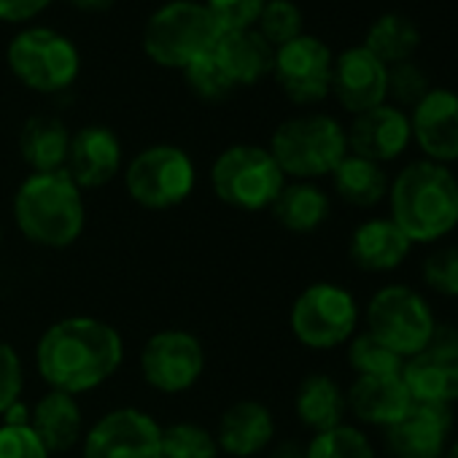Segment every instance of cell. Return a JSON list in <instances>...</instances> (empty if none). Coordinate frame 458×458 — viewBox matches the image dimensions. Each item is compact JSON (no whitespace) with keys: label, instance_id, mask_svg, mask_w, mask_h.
<instances>
[{"label":"cell","instance_id":"cell-1","mask_svg":"<svg viewBox=\"0 0 458 458\" xmlns=\"http://www.w3.org/2000/svg\"><path fill=\"white\" fill-rule=\"evenodd\" d=\"M124 361V340L108 321L95 316H68L55 321L36 345L41 380L71 396L108 383Z\"/></svg>","mask_w":458,"mask_h":458},{"label":"cell","instance_id":"cell-2","mask_svg":"<svg viewBox=\"0 0 458 458\" xmlns=\"http://www.w3.org/2000/svg\"><path fill=\"white\" fill-rule=\"evenodd\" d=\"M388 218L412 246H434L458 226V178L447 165L415 159L388 183Z\"/></svg>","mask_w":458,"mask_h":458},{"label":"cell","instance_id":"cell-3","mask_svg":"<svg viewBox=\"0 0 458 458\" xmlns=\"http://www.w3.org/2000/svg\"><path fill=\"white\" fill-rule=\"evenodd\" d=\"M14 221L30 243L52 251L68 249L87 224L84 191L65 170L30 173L14 194Z\"/></svg>","mask_w":458,"mask_h":458},{"label":"cell","instance_id":"cell-4","mask_svg":"<svg viewBox=\"0 0 458 458\" xmlns=\"http://www.w3.org/2000/svg\"><path fill=\"white\" fill-rule=\"evenodd\" d=\"M270 154L286 178L318 181L348 157L345 127L329 114H302L281 122L270 138Z\"/></svg>","mask_w":458,"mask_h":458},{"label":"cell","instance_id":"cell-5","mask_svg":"<svg viewBox=\"0 0 458 458\" xmlns=\"http://www.w3.org/2000/svg\"><path fill=\"white\" fill-rule=\"evenodd\" d=\"M221 36V28L197 0H170L159 6L143 28V52L151 63L183 71L208 55Z\"/></svg>","mask_w":458,"mask_h":458},{"label":"cell","instance_id":"cell-6","mask_svg":"<svg viewBox=\"0 0 458 458\" xmlns=\"http://www.w3.org/2000/svg\"><path fill=\"white\" fill-rule=\"evenodd\" d=\"M213 194L238 210H265L286 186V175L265 146L238 143L224 148L210 167Z\"/></svg>","mask_w":458,"mask_h":458},{"label":"cell","instance_id":"cell-7","mask_svg":"<svg viewBox=\"0 0 458 458\" xmlns=\"http://www.w3.org/2000/svg\"><path fill=\"white\" fill-rule=\"evenodd\" d=\"M6 60L17 81L41 95L71 89L81 71L76 44L52 28L20 30L6 49Z\"/></svg>","mask_w":458,"mask_h":458},{"label":"cell","instance_id":"cell-8","mask_svg":"<svg viewBox=\"0 0 458 458\" xmlns=\"http://www.w3.org/2000/svg\"><path fill=\"white\" fill-rule=\"evenodd\" d=\"M367 332L402 359L423 351L437 329L428 300L404 284H388L377 289L367 302Z\"/></svg>","mask_w":458,"mask_h":458},{"label":"cell","instance_id":"cell-9","mask_svg":"<svg viewBox=\"0 0 458 458\" xmlns=\"http://www.w3.org/2000/svg\"><path fill=\"white\" fill-rule=\"evenodd\" d=\"M292 335L310 351H332L345 345L359 327L356 297L332 281L310 284L300 292L289 313Z\"/></svg>","mask_w":458,"mask_h":458},{"label":"cell","instance_id":"cell-10","mask_svg":"<svg viewBox=\"0 0 458 458\" xmlns=\"http://www.w3.org/2000/svg\"><path fill=\"white\" fill-rule=\"evenodd\" d=\"M197 167L191 157L170 143H157L132 157L124 167V189L132 202L148 210H167L194 191Z\"/></svg>","mask_w":458,"mask_h":458},{"label":"cell","instance_id":"cell-11","mask_svg":"<svg viewBox=\"0 0 458 458\" xmlns=\"http://www.w3.org/2000/svg\"><path fill=\"white\" fill-rule=\"evenodd\" d=\"M205 372V348L186 329L154 332L140 348V375L148 388L175 396L197 386Z\"/></svg>","mask_w":458,"mask_h":458},{"label":"cell","instance_id":"cell-12","mask_svg":"<svg viewBox=\"0 0 458 458\" xmlns=\"http://www.w3.org/2000/svg\"><path fill=\"white\" fill-rule=\"evenodd\" d=\"M81 458H162V426L138 407H116L84 431Z\"/></svg>","mask_w":458,"mask_h":458},{"label":"cell","instance_id":"cell-13","mask_svg":"<svg viewBox=\"0 0 458 458\" xmlns=\"http://www.w3.org/2000/svg\"><path fill=\"white\" fill-rule=\"evenodd\" d=\"M332 49L321 38L302 33L292 44L276 49L270 76L292 103L316 106L332 95Z\"/></svg>","mask_w":458,"mask_h":458},{"label":"cell","instance_id":"cell-14","mask_svg":"<svg viewBox=\"0 0 458 458\" xmlns=\"http://www.w3.org/2000/svg\"><path fill=\"white\" fill-rule=\"evenodd\" d=\"M402 380L412 402L453 407L458 402V332L437 324L431 343L404 359Z\"/></svg>","mask_w":458,"mask_h":458},{"label":"cell","instance_id":"cell-15","mask_svg":"<svg viewBox=\"0 0 458 458\" xmlns=\"http://www.w3.org/2000/svg\"><path fill=\"white\" fill-rule=\"evenodd\" d=\"M332 95L353 116L388 103V65L364 47L340 52L332 68Z\"/></svg>","mask_w":458,"mask_h":458},{"label":"cell","instance_id":"cell-16","mask_svg":"<svg viewBox=\"0 0 458 458\" xmlns=\"http://www.w3.org/2000/svg\"><path fill=\"white\" fill-rule=\"evenodd\" d=\"M410 130L423 159L447 167L458 162V92L431 87L410 111Z\"/></svg>","mask_w":458,"mask_h":458},{"label":"cell","instance_id":"cell-17","mask_svg":"<svg viewBox=\"0 0 458 458\" xmlns=\"http://www.w3.org/2000/svg\"><path fill=\"white\" fill-rule=\"evenodd\" d=\"M345 135H348V154L386 165L399 159L412 143L410 114L391 103H383L377 108L353 116Z\"/></svg>","mask_w":458,"mask_h":458},{"label":"cell","instance_id":"cell-18","mask_svg":"<svg viewBox=\"0 0 458 458\" xmlns=\"http://www.w3.org/2000/svg\"><path fill=\"white\" fill-rule=\"evenodd\" d=\"M450 407L412 402L407 415L386 428V447L394 458H442L450 445Z\"/></svg>","mask_w":458,"mask_h":458},{"label":"cell","instance_id":"cell-19","mask_svg":"<svg viewBox=\"0 0 458 458\" xmlns=\"http://www.w3.org/2000/svg\"><path fill=\"white\" fill-rule=\"evenodd\" d=\"M122 170V140L103 124L81 127L71 135L65 173L84 189H103Z\"/></svg>","mask_w":458,"mask_h":458},{"label":"cell","instance_id":"cell-20","mask_svg":"<svg viewBox=\"0 0 458 458\" xmlns=\"http://www.w3.org/2000/svg\"><path fill=\"white\" fill-rule=\"evenodd\" d=\"M412 254L410 238L388 218V216H375L361 221L348 243V257L353 267L369 276H383L399 270L407 257Z\"/></svg>","mask_w":458,"mask_h":458},{"label":"cell","instance_id":"cell-21","mask_svg":"<svg viewBox=\"0 0 458 458\" xmlns=\"http://www.w3.org/2000/svg\"><path fill=\"white\" fill-rule=\"evenodd\" d=\"M213 437L221 453L233 458H254L270 447L276 437V418L267 404L257 399H241L221 412Z\"/></svg>","mask_w":458,"mask_h":458},{"label":"cell","instance_id":"cell-22","mask_svg":"<svg viewBox=\"0 0 458 458\" xmlns=\"http://www.w3.org/2000/svg\"><path fill=\"white\" fill-rule=\"evenodd\" d=\"M345 402L359 423L377 426V428L394 426L412 407V396L402 380V372L356 377L345 391Z\"/></svg>","mask_w":458,"mask_h":458},{"label":"cell","instance_id":"cell-23","mask_svg":"<svg viewBox=\"0 0 458 458\" xmlns=\"http://www.w3.org/2000/svg\"><path fill=\"white\" fill-rule=\"evenodd\" d=\"M218 68L226 73L235 89L254 87L273 73L276 49L251 28V30H233L221 33L216 47L210 49Z\"/></svg>","mask_w":458,"mask_h":458},{"label":"cell","instance_id":"cell-24","mask_svg":"<svg viewBox=\"0 0 458 458\" xmlns=\"http://www.w3.org/2000/svg\"><path fill=\"white\" fill-rule=\"evenodd\" d=\"M30 428L52 453H68L84 439V412L76 396L49 388L30 410Z\"/></svg>","mask_w":458,"mask_h":458},{"label":"cell","instance_id":"cell-25","mask_svg":"<svg viewBox=\"0 0 458 458\" xmlns=\"http://www.w3.org/2000/svg\"><path fill=\"white\" fill-rule=\"evenodd\" d=\"M270 210L284 229L308 235L327 224L332 213V199L316 181H292L281 189Z\"/></svg>","mask_w":458,"mask_h":458},{"label":"cell","instance_id":"cell-26","mask_svg":"<svg viewBox=\"0 0 458 458\" xmlns=\"http://www.w3.org/2000/svg\"><path fill=\"white\" fill-rule=\"evenodd\" d=\"M294 412L300 418V423L305 428H310L313 434L329 431L340 423H345V412H348V402H345V391L343 386L324 375H308L294 396Z\"/></svg>","mask_w":458,"mask_h":458},{"label":"cell","instance_id":"cell-27","mask_svg":"<svg viewBox=\"0 0 458 458\" xmlns=\"http://www.w3.org/2000/svg\"><path fill=\"white\" fill-rule=\"evenodd\" d=\"M71 132L57 116H33L20 132V154L33 173L65 170Z\"/></svg>","mask_w":458,"mask_h":458},{"label":"cell","instance_id":"cell-28","mask_svg":"<svg viewBox=\"0 0 458 458\" xmlns=\"http://www.w3.org/2000/svg\"><path fill=\"white\" fill-rule=\"evenodd\" d=\"M332 183L337 197L351 208H375L388 197V175L383 165L369 162L364 157L348 154L332 173Z\"/></svg>","mask_w":458,"mask_h":458},{"label":"cell","instance_id":"cell-29","mask_svg":"<svg viewBox=\"0 0 458 458\" xmlns=\"http://www.w3.org/2000/svg\"><path fill=\"white\" fill-rule=\"evenodd\" d=\"M364 49H369L383 65H399L415 57L418 47H420V30L412 20H407L404 14L388 12L380 14L367 36H364Z\"/></svg>","mask_w":458,"mask_h":458},{"label":"cell","instance_id":"cell-30","mask_svg":"<svg viewBox=\"0 0 458 458\" xmlns=\"http://www.w3.org/2000/svg\"><path fill=\"white\" fill-rule=\"evenodd\" d=\"M305 458H377V453L359 426L340 423L329 431L313 434L305 445Z\"/></svg>","mask_w":458,"mask_h":458},{"label":"cell","instance_id":"cell-31","mask_svg":"<svg viewBox=\"0 0 458 458\" xmlns=\"http://www.w3.org/2000/svg\"><path fill=\"white\" fill-rule=\"evenodd\" d=\"M162 458H218V442L210 428L178 420L162 426Z\"/></svg>","mask_w":458,"mask_h":458},{"label":"cell","instance_id":"cell-32","mask_svg":"<svg viewBox=\"0 0 458 458\" xmlns=\"http://www.w3.org/2000/svg\"><path fill=\"white\" fill-rule=\"evenodd\" d=\"M348 367L356 372V377L364 375H399L404 367V359L386 348L380 340H375L367 329L356 332L348 340Z\"/></svg>","mask_w":458,"mask_h":458},{"label":"cell","instance_id":"cell-33","mask_svg":"<svg viewBox=\"0 0 458 458\" xmlns=\"http://www.w3.org/2000/svg\"><path fill=\"white\" fill-rule=\"evenodd\" d=\"M273 49H281L305 33V17L294 0H267L254 28Z\"/></svg>","mask_w":458,"mask_h":458},{"label":"cell","instance_id":"cell-34","mask_svg":"<svg viewBox=\"0 0 458 458\" xmlns=\"http://www.w3.org/2000/svg\"><path fill=\"white\" fill-rule=\"evenodd\" d=\"M420 278L434 294L458 300V246H439L426 254L420 265Z\"/></svg>","mask_w":458,"mask_h":458},{"label":"cell","instance_id":"cell-35","mask_svg":"<svg viewBox=\"0 0 458 458\" xmlns=\"http://www.w3.org/2000/svg\"><path fill=\"white\" fill-rule=\"evenodd\" d=\"M183 76H186L189 89H191L199 100H208V103H221V100H226L229 95L235 92L233 81H229L226 73L218 68L213 52L202 55V57L194 60L189 68H183Z\"/></svg>","mask_w":458,"mask_h":458},{"label":"cell","instance_id":"cell-36","mask_svg":"<svg viewBox=\"0 0 458 458\" xmlns=\"http://www.w3.org/2000/svg\"><path fill=\"white\" fill-rule=\"evenodd\" d=\"M431 89L428 84V76L420 65H415L412 60L407 63H399V65H391L388 68V103L396 106V108H415L426 92Z\"/></svg>","mask_w":458,"mask_h":458},{"label":"cell","instance_id":"cell-37","mask_svg":"<svg viewBox=\"0 0 458 458\" xmlns=\"http://www.w3.org/2000/svg\"><path fill=\"white\" fill-rule=\"evenodd\" d=\"M267 0H205V9L221 28V33L251 30L259 22V14Z\"/></svg>","mask_w":458,"mask_h":458},{"label":"cell","instance_id":"cell-38","mask_svg":"<svg viewBox=\"0 0 458 458\" xmlns=\"http://www.w3.org/2000/svg\"><path fill=\"white\" fill-rule=\"evenodd\" d=\"M22 386H25L22 359L14 345L0 340V415L20 402Z\"/></svg>","mask_w":458,"mask_h":458},{"label":"cell","instance_id":"cell-39","mask_svg":"<svg viewBox=\"0 0 458 458\" xmlns=\"http://www.w3.org/2000/svg\"><path fill=\"white\" fill-rule=\"evenodd\" d=\"M0 458H49V450L30 428V423L0 426Z\"/></svg>","mask_w":458,"mask_h":458},{"label":"cell","instance_id":"cell-40","mask_svg":"<svg viewBox=\"0 0 458 458\" xmlns=\"http://www.w3.org/2000/svg\"><path fill=\"white\" fill-rule=\"evenodd\" d=\"M55 0H0V22L6 25H28L38 14H44Z\"/></svg>","mask_w":458,"mask_h":458},{"label":"cell","instance_id":"cell-41","mask_svg":"<svg viewBox=\"0 0 458 458\" xmlns=\"http://www.w3.org/2000/svg\"><path fill=\"white\" fill-rule=\"evenodd\" d=\"M270 458H305V445H300L294 439H286V442L276 445Z\"/></svg>","mask_w":458,"mask_h":458},{"label":"cell","instance_id":"cell-42","mask_svg":"<svg viewBox=\"0 0 458 458\" xmlns=\"http://www.w3.org/2000/svg\"><path fill=\"white\" fill-rule=\"evenodd\" d=\"M68 4L79 12H92V14H100V12H108L116 0H68Z\"/></svg>","mask_w":458,"mask_h":458},{"label":"cell","instance_id":"cell-43","mask_svg":"<svg viewBox=\"0 0 458 458\" xmlns=\"http://www.w3.org/2000/svg\"><path fill=\"white\" fill-rule=\"evenodd\" d=\"M442 458H458V439L447 445V450H445V455H442Z\"/></svg>","mask_w":458,"mask_h":458}]
</instances>
